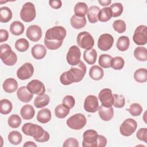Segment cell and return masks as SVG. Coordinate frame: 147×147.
Wrapping results in <instances>:
<instances>
[{
    "label": "cell",
    "mask_w": 147,
    "mask_h": 147,
    "mask_svg": "<svg viewBox=\"0 0 147 147\" xmlns=\"http://www.w3.org/2000/svg\"><path fill=\"white\" fill-rule=\"evenodd\" d=\"M97 58V52L95 49H86L83 53V59L90 65L94 64Z\"/></svg>",
    "instance_id": "cell-24"
},
{
    "label": "cell",
    "mask_w": 147,
    "mask_h": 147,
    "mask_svg": "<svg viewBox=\"0 0 147 147\" xmlns=\"http://www.w3.org/2000/svg\"><path fill=\"white\" fill-rule=\"evenodd\" d=\"M86 71L87 68L85 64L80 61L68 71L63 72L60 76V81L62 84L65 86L71 84L74 82H79L83 79Z\"/></svg>",
    "instance_id": "cell-2"
},
{
    "label": "cell",
    "mask_w": 147,
    "mask_h": 147,
    "mask_svg": "<svg viewBox=\"0 0 147 147\" xmlns=\"http://www.w3.org/2000/svg\"><path fill=\"white\" fill-rule=\"evenodd\" d=\"M130 45V40L128 37L122 36L119 37L117 41L116 46L117 49L120 51H126Z\"/></svg>",
    "instance_id": "cell-32"
},
{
    "label": "cell",
    "mask_w": 147,
    "mask_h": 147,
    "mask_svg": "<svg viewBox=\"0 0 147 147\" xmlns=\"http://www.w3.org/2000/svg\"><path fill=\"white\" fill-rule=\"evenodd\" d=\"M8 125L11 128H17L21 123V119L17 114H13L9 117L7 121Z\"/></svg>",
    "instance_id": "cell-43"
},
{
    "label": "cell",
    "mask_w": 147,
    "mask_h": 147,
    "mask_svg": "<svg viewBox=\"0 0 147 147\" xmlns=\"http://www.w3.org/2000/svg\"><path fill=\"white\" fill-rule=\"evenodd\" d=\"M25 30L24 25L19 21H13L10 26V32L15 36L21 35Z\"/></svg>",
    "instance_id": "cell-28"
},
{
    "label": "cell",
    "mask_w": 147,
    "mask_h": 147,
    "mask_svg": "<svg viewBox=\"0 0 147 147\" xmlns=\"http://www.w3.org/2000/svg\"><path fill=\"white\" fill-rule=\"evenodd\" d=\"M79 146L78 141L74 138H67L63 143V147H78Z\"/></svg>",
    "instance_id": "cell-49"
},
{
    "label": "cell",
    "mask_w": 147,
    "mask_h": 147,
    "mask_svg": "<svg viewBox=\"0 0 147 147\" xmlns=\"http://www.w3.org/2000/svg\"><path fill=\"white\" fill-rule=\"evenodd\" d=\"M113 27L114 30L119 33H123L126 29V23L122 20H117L114 21L113 24Z\"/></svg>",
    "instance_id": "cell-45"
},
{
    "label": "cell",
    "mask_w": 147,
    "mask_h": 147,
    "mask_svg": "<svg viewBox=\"0 0 147 147\" xmlns=\"http://www.w3.org/2000/svg\"><path fill=\"white\" fill-rule=\"evenodd\" d=\"M86 118L82 113H77L72 115L66 121L67 125L69 128L76 130L83 129L86 125Z\"/></svg>",
    "instance_id": "cell-5"
},
{
    "label": "cell",
    "mask_w": 147,
    "mask_h": 147,
    "mask_svg": "<svg viewBox=\"0 0 147 147\" xmlns=\"http://www.w3.org/2000/svg\"><path fill=\"white\" fill-rule=\"evenodd\" d=\"M2 87L5 92L7 93H13L17 90L18 83L14 78H7L4 81Z\"/></svg>",
    "instance_id": "cell-21"
},
{
    "label": "cell",
    "mask_w": 147,
    "mask_h": 147,
    "mask_svg": "<svg viewBox=\"0 0 147 147\" xmlns=\"http://www.w3.org/2000/svg\"><path fill=\"white\" fill-rule=\"evenodd\" d=\"M134 78L138 83H145L147 81V71L146 68H139L134 73Z\"/></svg>",
    "instance_id": "cell-36"
},
{
    "label": "cell",
    "mask_w": 147,
    "mask_h": 147,
    "mask_svg": "<svg viewBox=\"0 0 147 147\" xmlns=\"http://www.w3.org/2000/svg\"><path fill=\"white\" fill-rule=\"evenodd\" d=\"M107 145V139L102 135H99L98 137V147H104Z\"/></svg>",
    "instance_id": "cell-52"
},
{
    "label": "cell",
    "mask_w": 147,
    "mask_h": 147,
    "mask_svg": "<svg viewBox=\"0 0 147 147\" xmlns=\"http://www.w3.org/2000/svg\"><path fill=\"white\" fill-rule=\"evenodd\" d=\"M35 111L30 105H25L23 106L20 110V115L25 120H30L34 117Z\"/></svg>",
    "instance_id": "cell-22"
},
{
    "label": "cell",
    "mask_w": 147,
    "mask_h": 147,
    "mask_svg": "<svg viewBox=\"0 0 147 147\" xmlns=\"http://www.w3.org/2000/svg\"><path fill=\"white\" fill-rule=\"evenodd\" d=\"M14 46L18 51L23 52L26 51L29 49V43L26 39L24 38H21L16 41Z\"/></svg>",
    "instance_id": "cell-38"
},
{
    "label": "cell",
    "mask_w": 147,
    "mask_h": 147,
    "mask_svg": "<svg viewBox=\"0 0 147 147\" xmlns=\"http://www.w3.org/2000/svg\"><path fill=\"white\" fill-rule=\"evenodd\" d=\"M127 110L132 116L137 117L139 116L141 114L142 111V107L139 103H134L131 104L130 107Z\"/></svg>",
    "instance_id": "cell-44"
},
{
    "label": "cell",
    "mask_w": 147,
    "mask_h": 147,
    "mask_svg": "<svg viewBox=\"0 0 147 147\" xmlns=\"http://www.w3.org/2000/svg\"><path fill=\"white\" fill-rule=\"evenodd\" d=\"M76 41L79 47L85 49H91L94 45L93 37L90 33L86 31L80 32L78 34Z\"/></svg>",
    "instance_id": "cell-7"
},
{
    "label": "cell",
    "mask_w": 147,
    "mask_h": 147,
    "mask_svg": "<svg viewBox=\"0 0 147 147\" xmlns=\"http://www.w3.org/2000/svg\"><path fill=\"white\" fill-rule=\"evenodd\" d=\"M0 57L2 62L7 66L14 65L17 61V56L7 44L1 45Z\"/></svg>",
    "instance_id": "cell-4"
},
{
    "label": "cell",
    "mask_w": 147,
    "mask_h": 147,
    "mask_svg": "<svg viewBox=\"0 0 147 147\" xmlns=\"http://www.w3.org/2000/svg\"><path fill=\"white\" fill-rule=\"evenodd\" d=\"M49 6L55 9H58L62 6V2L60 0H50L49 1Z\"/></svg>",
    "instance_id": "cell-50"
},
{
    "label": "cell",
    "mask_w": 147,
    "mask_h": 147,
    "mask_svg": "<svg viewBox=\"0 0 147 147\" xmlns=\"http://www.w3.org/2000/svg\"><path fill=\"white\" fill-rule=\"evenodd\" d=\"M17 96L18 99L24 103L29 102L33 97V94L31 93L25 86H22L17 90Z\"/></svg>",
    "instance_id": "cell-18"
},
{
    "label": "cell",
    "mask_w": 147,
    "mask_h": 147,
    "mask_svg": "<svg viewBox=\"0 0 147 147\" xmlns=\"http://www.w3.org/2000/svg\"><path fill=\"white\" fill-rule=\"evenodd\" d=\"M31 53L34 59L40 60L45 56L47 49L44 45L41 44H36L32 47Z\"/></svg>",
    "instance_id": "cell-20"
},
{
    "label": "cell",
    "mask_w": 147,
    "mask_h": 147,
    "mask_svg": "<svg viewBox=\"0 0 147 147\" xmlns=\"http://www.w3.org/2000/svg\"><path fill=\"white\" fill-rule=\"evenodd\" d=\"M86 18L85 17H78L73 15L70 19L71 26L76 29H79L85 26L86 25Z\"/></svg>",
    "instance_id": "cell-25"
},
{
    "label": "cell",
    "mask_w": 147,
    "mask_h": 147,
    "mask_svg": "<svg viewBox=\"0 0 147 147\" xmlns=\"http://www.w3.org/2000/svg\"><path fill=\"white\" fill-rule=\"evenodd\" d=\"M13 109V105L11 102L7 99H3L0 101V113L2 114H9Z\"/></svg>",
    "instance_id": "cell-37"
},
{
    "label": "cell",
    "mask_w": 147,
    "mask_h": 147,
    "mask_svg": "<svg viewBox=\"0 0 147 147\" xmlns=\"http://www.w3.org/2000/svg\"><path fill=\"white\" fill-rule=\"evenodd\" d=\"M113 97H114L113 105L115 107L122 108L125 106V99L122 95L114 94Z\"/></svg>",
    "instance_id": "cell-46"
},
{
    "label": "cell",
    "mask_w": 147,
    "mask_h": 147,
    "mask_svg": "<svg viewBox=\"0 0 147 147\" xmlns=\"http://www.w3.org/2000/svg\"><path fill=\"white\" fill-rule=\"evenodd\" d=\"M133 40L138 45H144L147 42V26L141 25L136 28L134 30Z\"/></svg>",
    "instance_id": "cell-9"
},
{
    "label": "cell",
    "mask_w": 147,
    "mask_h": 147,
    "mask_svg": "<svg viewBox=\"0 0 147 147\" xmlns=\"http://www.w3.org/2000/svg\"><path fill=\"white\" fill-rule=\"evenodd\" d=\"M137 138L145 142H147V129L146 127H142L136 133Z\"/></svg>",
    "instance_id": "cell-48"
},
{
    "label": "cell",
    "mask_w": 147,
    "mask_h": 147,
    "mask_svg": "<svg viewBox=\"0 0 147 147\" xmlns=\"http://www.w3.org/2000/svg\"><path fill=\"white\" fill-rule=\"evenodd\" d=\"M87 5L82 2H78L74 6L75 15L78 17H85L88 11Z\"/></svg>",
    "instance_id": "cell-30"
},
{
    "label": "cell",
    "mask_w": 147,
    "mask_h": 147,
    "mask_svg": "<svg viewBox=\"0 0 147 147\" xmlns=\"http://www.w3.org/2000/svg\"><path fill=\"white\" fill-rule=\"evenodd\" d=\"M98 2L100 3V5L103 6H107L109 5H110V3H111V0H99L98 1Z\"/></svg>",
    "instance_id": "cell-53"
},
{
    "label": "cell",
    "mask_w": 147,
    "mask_h": 147,
    "mask_svg": "<svg viewBox=\"0 0 147 147\" xmlns=\"http://www.w3.org/2000/svg\"><path fill=\"white\" fill-rule=\"evenodd\" d=\"M99 108V103L97 97L95 95H88L84 99V109L88 113H95Z\"/></svg>",
    "instance_id": "cell-16"
},
{
    "label": "cell",
    "mask_w": 147,
    "mask_h": 147,
    "mask_svg": "<svg viewBox=\"0 0 147 147\" xmlns=\"http://www.w3.org/2000/svg\"><path fill=\"white\" fill-rule=\"evenodd\" d=\"M50 101V98L47 94L37 96L34 100V106L37 108H42L47 106Z\"/></svg>",
    "instance_id": "cell-29"
},
{
    "label": "cell",
    "mask_w": 147,
    "mask_h": 147,
    "mask_svg": "<svg viewBox=\"0 0 147 147\" xmlns=\"http://www.w3.org/2000/svg\"><path fill=\"white\" fill-rule=\"evenodd\" d=\"M98 111L99 117L105 121L111 120L114 116V110L112 106L106 107L101 105L99 107Z\"/></svg>",
    "instance_id": "cell-19"
},
{
    "label": "cell",
    "mask_w": 147,
    "mask_h": 147,
    "mask_svg": "<svg viewBox=\"0 0 147 147\" xmlns=\"http://www.w3.org/2000/svg\"><path fill=\"white\" fill-rule=\"evenodd\" d=\"M26 87L31 93L38 95H43L45 92L44 84L42 82L37 79H33L29 82L28 83Z\"/></svg>",
    "instance_id": "cell-15"
},
{
    "label": "cell",
    "mask_w": 147,
    "mask_h": 147,
    "mask_svg": "<svg viewBox=\"0 0 147 147\" xmlns=\"http://www.w3.org/2000/svg\"><path fill=\"white\" fill-rule=\"evenodd\" d=\"M98 98L102 106L109 107L113 105L114 97L111 89L106 88L102 89L98 94Z\"/></svg>",
    "instance_id": "cell-13"
},
{
    "label": "cell",
    "mask_w": 147,
    "mask_h": 147,
    "mask_svg": "<svg viewBox=\"0 0 147 147\" xmlns=\"http://www.w3.org/2000/svg\"><path fill=\"white\" fill-rule=\"evenodd\" d=\"M7 138L9 142H10L11 144L17 145L21 142L22 137L21 134L19 131L13 130L9 133Z\"/></svg>",
    "instance_id": "cell-35"
},
{
    "label": "cell",
    "mask_w": 147,
    "mask_h": 147,
    "mask_svg": "<svg viewBox=\"0 0 147 147\" xmlns=\"http://www.w3.org/2000/svg\"><path fill=\"white\" fill-rule=\"evenodd\" d=\"M113 43L114 38L113 36L109 33H103L98 38V47L101 51H107L112 47Z\"/></svg>",
    "instance_id": "cell-14"
},
{
    "label": "cell",
    "mask_w": 147,
    "mask_h": 147,
    "mask_svg": "<svg viewBox=\"0 0 147 147\" xmlns=\"http://www.w3.org/2000/svg\"><path fill=\"white\" fill-rule=\"evenodd\" d=\"M113 57L108 54H102L100 55L98 60L99 65L104 68H109L111 67V63Z\"/></svg>",
    "instance_id": "cell-39"
},
{
    "label": "cell",
    "mask_w": 147,
    "mask_h": 147,
    "mask_svg": "<svg viewBox=\"0 0 147 147\" xmlns=\"http://www.w3.org/2000/svg\"><path fill=\"white\" fill-rule=\"evenodd\" d=\"M62 104L70 110L74 107L75 105V99L74 96L71 95H66L63 99Z\"/></svg>",
    "instance_id": "cell-47"
},
{
    "label": "cell",
    "mask_w": 147,
    "mask_h": 147,
    "mask_svg": "<svg viewBox=\"0 0 147 147\" xmlns=\"http://www.w3.org/2000/svg\"><path fill=\"white\" fill-rule=\"evenodd\" d=\"M109 7L111 10L112 17H117L120 16L123 11V5L122 3L119 2L113 3Z\"/></svg>",
    "instance_id": "cell-42"
},
{
    "label": "cell",
    "mask_w": 147,
    "mask_h": 147,
    "mask_svg": "<svg viewBox=\"0 0 147 147\" xmlns=\"http://www.w3.org/2000/svg\"><path fill=\"white\" fill-rule=\"evenodd\" d=\"M20 17L26 22H30L34 20L36 16V11L34 4L30 2L24 3L20 11Z\"/></svg>",
    "instance_id": "cell-6"
},
{
    "label": "cell",
    "mask_w": 147,
    "mask_h": 147,
    "mask_svg": "<svg viewBox=\"0 0 147 147\" xmlns=\"http://www.w3.org/2000/svg\"><path fill=\"white\" fill-rule=\"evenodd\" d=\"M13 14L10 9L6 6L1 7L0 8V22L6 23L9 22L12 18Z\"/></svg>",
    "instance_id": "cell-31"
},
{
    "label": "cell",
    "mask_w": 147,
    "mask_h": 147,
    "mask_svg": "<svg viewBox=\"0 0 147 147\" xmlns=\"http://www.w3.org/2000/svg\"><path fill=\"white\" fill-rule=\"evenodd\" d=\"M112 17V12L109 7H105L100 10L98 15V20L100 22H107Z\"/></svg>",
    "instance_id": "cell-34"
},
{
    "label": "cell",
    "mask_w": 147,
    "mask_h": 147,
    "mask_svg": "<svg viewBox=\"0 0 147 147\" xmlns=\"http://www.w3.org/2000/svg\"><path fill=\"white\" fill-rule=\"evenodd\" d=\"M90 77L94 80H99L102 79L104 75L103 69L96 65H92L89 71Z\"/></svg>",
    "instance_id": "cell-23"
},
{
    "label": "cell",
    "mask_w": 147,
    "mask_h": 147,
    "mask_svg": "<svg viewBox=\"0 0 147 147\" xmlns=\"http://www.w3.org/2000/svg\"><path fill=\"white\" fill-rule=\"evenodd\" d=\"M125 65V61L122 57L116 56L112 59L111 67L115 70H121Z\"/></svg>",
    "instance_id": "cell-41"
},
{
    "label": "cell",
    "mask_w": 147,
    "mask_h": 147,
    "mask_svg": "<svg viewBox=\"0 0 147 147\" xmlns=\"http://www.w3.org/2000/svg\"><path fill=\"white\" fill-rule=\"evenodd\" d=\"M9 38V32L6 29L0 30V42L6 41Z\"/></svg>",
    "instance_id": "cell-51"
},
{
    "label": "cell",
    "mask_w": 147,
    "mask_h": 147,
    "mask_svg": "<svg viewBox=\"0 0 147 147\" xmlns=\"http://www.w3.org/2000/svg\"><path fill=\"white\" fill-rule=\"evenodd\" d=\"M26 37L33 42L39 41L42 36L41 28L37 25L29 26L26 32Z\"/></svg>",
    "instance_id": "cell-17"
},
{
    "label": "cell",
    "mask_w": 147,
    "mask_h": 147,
    "mask_svg": "<svg viewBox=\"0 0 147 147\" xmlns=\"http://www.w3.org/2000/svg\"><path fill=\"white\" fill-rule=\"evenodd\" d=\"M51 112L48 109H43L40 110L37 115V121L41 123H46L51 119Z\"/></svg>",
    "instance_id": "cell-26"
},
{
    "label": "cell",
    "mask_w": 147,
    "mask_h": 147,
    "mask_svg": "<svg viewBox=\"0 0 147 147\" xmlns=\"http://www.w3.org/2000/svg\"><path fill=\"white\" fill-rule=\"evenodd\" d=\"M34 73V67L30 63H25L17 71V78L22 80H25L31 78Z\"/></svg>",
    "instance_id": "cell-12"
},
{
    "label": "cell",
    "mask_w": 147,
    "mask_h": 147,
    "mask_svg": "<svg viewBox=\"0 0 147 147\" xmlns=\"http://www.w3.org/2000/svg\"><path fill=\"white\" fill-rule=\"evenodd\" d=\"M22 131L26 136L33 137L34 140L38 142H47L49 140V134L48 131L36 124L25 123L22 127Z\"/></svg>",
    "instance_id": "cell-3"
},
{
    "label": "cell",
    "mask_w": 147,
    "mask_h": 147,
    "mask_svg": "<svg viewBox=\"0 0 147 147\" xmlns=\"http://www.w3.org/2000/svg\"><path fill=\"white\" fill-rule=\"evenodd\" d=\"M81 52L76 45H72L69 48L66 55L67 63L71 65H76L80 61Z\"/></svg>",
    "instance_id": "cell-11"
},
{
    "label": "cell",
    "mask_w": 147,
    "mask_h": 147,
    "mask_svg": "<svg viewBox=\"0 0 147 147\" xmlns=\"http://www.w3.org/2000/svg\"><path fill=\"white\" fill-rule=\"evenodd\" d=\"M69 113V109L63 104L57 105L55 109V114L59 118H64Z\"/></svg>",
    "instance_id": "cell-40"
},
{
    "label": "cell",
    "mask_w": 147,
    "mask_h": 147,
    "mask_svg": "<svg viewBox=\"0 0 147 147\" xmlns=\"http://www.w3.org/2000/svg\"><path fill=\"white\" fill-rule=\"evenodd\" d=\"M24 146H27V147H28V146H34V147H36L37 146V145L34 143V142H33V141H27V142H26L24 144Z\"/></svg>",
    "instance_id": "cell-54"
},
{
    "label": "cell",
    "mask_w": 147,
    "mask_h": 147,
    "mask_svg": "<svg viewBox=\"0 0 147 147\" xmlns=\"http://www.w3.org/2000/svg\"><path fill=\"white\" fill-rule=\"evenodd\" d=\"M137 127V123L134 119L132 118H127L121 125L119 131L122 136L128 137L135 132Z\"/></svg>",
    "instance_id": "cell-10"
},
{
    "label": "cell",
    "mask_w": 147,
    "mask_h": 147,
    "mask_svg": "<svg viewBox=\"0 0 147 147\" xmlns=\"http://www.w3.org/2000/svg\"><path fill=\"white\" fill-rule=\"evenodd\" d=\"M135 58L140 61H146L147 60V49L144 47H138L134 51Z\"/></svg>",
    "instance_id": "cell-33"
},
{
    "label": "cell",
    "mask_w": 147,
    "mask_h": 147,
    "mask_svg": "<svg viewBox=\"0 0 147 147\" xmlns=\"http://www.w3.org/2000/svg\"><path fill=\"white\" fill-rule=\"evenodd\" d=\"M98 134L92 129L86 130L83 134L82 145L83 147H98Z\"/></svg>",
    "instance_id": "cell-8"
},
{
    "label": "cell",
    "mask_w": 147,
    "mask_h": 147,
    "mask_svg": "<svg viewBox=\"0 0 147 147\" xmlns=\"http://www.w3.org/2000/svg\"><path fill=\"white\" fill-rule=\"evenodd\" d=\"M67 35L66 29L61 26H55L48 29L45 32L44 45L50 50L59 49Z\"/></svg>",
    "instance_id": "cell-1"
},
{
    "label": "cell",
    "mask_w": 147,
    "mask_h": 147,
    "mask_svg": "<svg viewBox=\"0 0 147 147\" xmlns=\"http://www.w3.org/2000/svg\"><path fill=\"white\" fill-rule=\"evenodd\" d=\"M100 9L96 6H91L88 9L87 18L88 21L91 24H95L98 21V15Z\"/></svg>",
    "instance_id": "cell-27"
}]
</instances>
